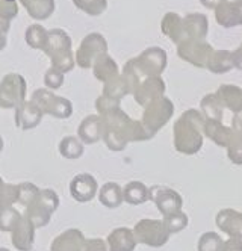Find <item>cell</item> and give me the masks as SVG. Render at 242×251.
Segmentation results:
<instances>
[{"instance_id":"obj_1","label":"cell","mask_w":242,"mask_h":251,"mask_svg":"<svg viewBox=\"0 0 242 251\" xmlns=\"http://www.w3.org/2000/svg\"><path fill=\"white\" fill-rule=\"evenodd\" d=\"M26 80L18 73H8L0 82V107L15 109L26 100Z\"/></svg>"},{"instance_id":"obj_2","label":"cell","mask_w":242,"mask_h":251,"mask_svg":"<svg viewBox=\"0 0 242 251\" xmlns=\"http://www.w3.org/2000/svg\"><path fill=\"white\" fill-rule=\"evenodd\" d=\"M43 118V112L38 106L32 101H23L18 107H15V126L20 130H30L40 124Z\"/></svg>"},{"instance_id":"obj_3","label":"cell","mask_w":242,"mask_h":251,"mask_svg":"<svg viewBox=\"0 0 242 251\" xmlns=\"http://www.w3.org/2000/svg\"><path fill=\"white\" fill-rule=\"evenodd\" d=\"M32 221L29 220L27 215L20 218L15 224V227L12 228V242L14 245L20 250V251H29L32 248V233H33V227L30 224Z\"/></svg>"},{"instance_id":"obj_4","label":"cell","mask_w":242,"mask_h":251,"mask_svg":"<svg viewBox=\"0 0 242 251\" xmlns=\"http://www.w3.org/2000/svg\"><path fill=\"white\" fill-rule=\"evenodd\" d=\"M30 101L38 106L43 114H50V115H54V117H59L58 114V109L54 106H58L61 109V106L65 104V99H59L56 96H53L52 93H49L47 89H38V91H35ZM62 111V109H61ZM65 114V112H64ZM67 115V114H65Z\"/></svg>"},{"instance_id":"obj_5","label":"cell","mask_w":242,"mask_h":251,"mask_svg":"<svg viewBox=\"0 0 242 251\" xmlns=\"http://www.w3.org/2000/svg\"><path fill=\"white\" fill-rule=\"evenodd\" d=\"M25 6L27 14L35 20H44L53 12V0H18Z\"/></svg>"},{"instance_id":"obj_6","label":"cell","mask_w":242,"mask_h":251,"mask_svg":"<svg viewBox=\"0 0 242 251\" xmlns=\"http://www.w3.org/2000/svg\"><path fill=\"white\" fill-rule=\"evenodd\" d=\"M47 35L49 33L44 30V27L41 25H30L26 29L25 41L30 47H33V49H41V50H44L46 43H47Z\"/></svg>"},{"instance_id":"obj_7","label":"cell","mask_w":242,"mask_h":251,"mask_svg":"<svg viewBox=\"0 0 242 251\" xmlns=\"http://www.w3.org/2000/svg\"><path fill=\"white\" fill-rule=\"evenodd\" d=\"M20 218H22V215L12 207L0 209V230H2V231H9L11 230L12 231L15 224L20 221Z\"/></svg>"},{"instance_id":"obj_8","label":"cell","mask_w":242,"mask_h":251,"mask_svg":"<svg viewBox=\"0 0 242 251\" xmlns=\"http://www.w3.org/2000/svg\"><path fill=\"white\" fill-rule=\"evenodd\" d=\"M18 14L17 0H0V17L12 22Z\"/></svg>"},{"instance_id":"obj_9","label":"cell","mask_w":242,"mask_h":251,"mask_svg":"<svg viewBox=\"0 0 242 251\" xmlns=\"http://www.w3.org/2000/svg\"><path fill=\"white\" fill-rule=\"evenodd\" d=\"M9 29H11V22L0 17V51L6 47Z\"/></svg>"},{"instance_id":"obj_10","label":"cell","mask_w":242,"mask_h":251,"mask_svg":"<svg viewBox=\"0 0 242 251\" xmlns=\"http://www.w3.org/2000/svg\"><path fill=\"white\" fill-rule=\"evenodd\" d=\"M44 83L49 88H56L62 83V75H59L56 70H49L44 76Z\"/></svg>"},{"instance_id":"obj_11","label":"cell","mask_w":242,"mask_h":251,"mask_svg":"<svg viewBox=\"0 0 242 251\" xmlns=\"http://www.w3.org/2000/svg\"><path fill=\"white\" fill-rule=\"evenodd\" d=\"M2 150H3V138L0 135V153H2Z\"/></svg>"},{"instance_id":"obj_12","label":"cell","mask_w":242,"mask_h":251,"mask_svg":"<svg viewBox=\"0 0 242 251\" xmlns=\"http://www.w3.org/2000/svg\"><path fill=\"white\" fill-rule=\"evenodd\" d=\"M0 251H8L6 248H0Z\"/></svg>"}]
</instances>
